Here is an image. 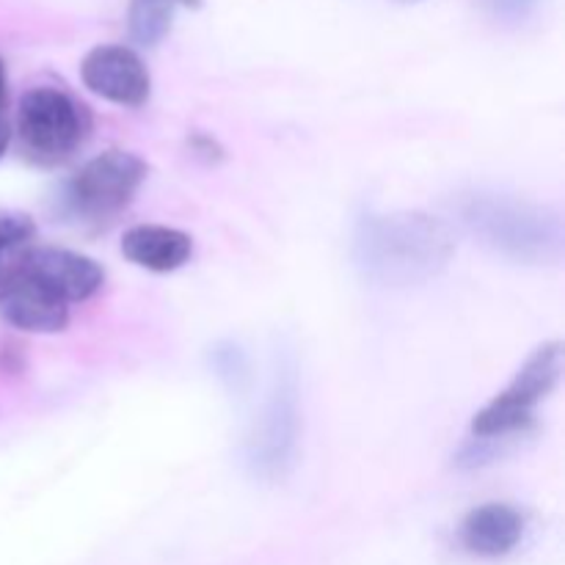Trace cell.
I'll return each instance as SVG.
<instances>
[{"instance_id": "cell-1", "label": "cell", "mask_w": 565, "mask_h": 565, "mask_svg": "<svg viewBox=\"0 0 565 565\" xmlns=\"http://www.w3.org/2000/svg\"><path fill=\"white\" fill-rule=\"evenodd\" d=\"M456 254L450 224L423 210L370 213L353 235V259L364 279L412 287L436 279Z\"/></svg>"}, {"instance_id": "cell-2", "label": "cell", "mask_w": 565, "mask_h": 565, "mask_svg": "<svg viewBox=\"0 0 565 565\" xmlns=\"http://www.w3.org/2000/svg\"><path fill=\"white\" fill-rule=\"evenodd\" d=\"M461 224L516 263H552L563 252V221L555 210L502 193H469L458 202Z\"/></svg>"}, {"instance_id": "cell-3", "label": "cell", "mask_w": 565, "mask_h": 565, "mask_svg": "<svg viewBox=\"0 0 565 565\" xmlns=\"http://www.w3.org/2000/svg\"><path fill=\"white\" fill-rule=\"evenodd\" d=\"M298 434H301V408H298L296 367L287 359H279L263 412L246 441V463L254 478L268 483L285 480L296 467Z\"/></svg>"}, {"instance_id": "cell-4", "label": "cell", "mask_w": 565, "mask_h": 565, "mask_svg": "<svg viewBox=\"0 0 565 565\" xmlns=\"http://www.w3.org/2000/svg\"><path fill=\"white\" fill-rule=\"evenodd\" d=\"M88 114L83 105L58 88L39 86L22 94L17 108V136L28 158L36 163H61L70 158L88 132Z\"/></svg>"}, {"instance_id": "cell-5", "label": "cell", "mask_w": 565, "mask_h": 565, "mask_svg": "<svg viewBox=\"0 0 565 565\" xmlns=\"http://www.w3.org/2000/svg\"><path fill=\"white\" fill-rule=\"evenodd\" d=\"M563 375V345L546 342L530 353L527 362L508 384L505 392L480 408L472 419V434L478 439H508L519 434L533 417L535 406L550 395Z\"/></svg>"}, {"instance_id": "cell-6", "label": "cell", "mask_w": 565, "mask_h": 565, "mask_svg": "<svg viewBox=\"0 0 565 565\" xmlns=\"http://www.w3.org/2000/svg\"><path fill=\"white\" fill-rule=\"evenodd\" d=\"M147 163L125 149H108L88 160L66 185V202L86 218H108L130 204L141 182L147 180Z\"/></svg>"}, {"instance_id": "cell-7", "label": "cell", "mask_w": 565, "mask_h": 565, "mask_svg": "<svg viewBox=\"0 0 565 565\" xmlns=\"http://www.w3.org/2000/svg\"><path fill=\"white\" fill-rule=\"evenodd\" d=\"M81 77L88 92L125 108H138L152 92L147 64L125 44H99L88 50L81 64Z\"/></svg>"}, {"instance_id": "cell-8", "label": "cell", "mask_w": 565, "mask_h": 565, "mask_svg": "<svg viewBox=\"0 0 565 565\" xmlns=\"http://www.w3.org/2000/svg\"><path fill=\"white\" fill-rule=\"evenodd\" d=\"M14 268L31 276L33 281H39L44 290L58 296L64 303L86 301L105 281L103 268L92 257L53 246L28 248Z\"/></svg>"}, {"instance_id": "cell-9", "label": "cell", "mask_w": 565, "mask_h": 565, "mask_svg": "<svg viewBox=\"0 0 565 565\" xmlns=\"http://www.w3.org/2000/svg\"><path fill=\"white\" fill-rule=\"evenodd\" d=\"M0 315L14 329L33 331V334H53L66 326L70 307L58 296L44 290L39 281H33L31 276L11 268L0 276Z\"/></svg>"}, {"instance_id": "cell-10", "label": "cell", "mask_w": 565, "mask_h": 565, "mask_svg": "<svg viewBox=\"0 0 565 565\" xmlns=\"http://www.w3.org/2000/svg\"><path fill=\"white\" fill-rule=\"evenodd\" d=\"M524 535V516L505 502H486L469 511L461 524V541L472 555L502 557L516 550Z\"/></svg>"}, {"instance_id": "cell-11", "label": "cell", "mask_w": 565, "mask_h": 565, "mask_svg": "<svg viewBox=\"0 0 565 565\" xmlns=\"http://www.w3.org/2000/svg\"><path fill=\"white\" fill-rule=\"evenodd\" d=\"M121 254L138 268H147L152 274H169L182 268L193 254L191 235L171 226L141 224L132 226L121 237Z\"/></svg>"}, {"instance_id": "cell-12", "label": "cell", "mask_w": 565, "mask_h": 565, "mask_svg": "<svg viewBox=\"0 0 565 565\" xmlns=\"http://www.w3.org/2000/svg\"><path fill=\"white\" fill-rule=\"evenodd\" d=\"M202 9V0H130L127 33L141 47H158L174 25L177 9Z\"/></svg>"}, {"instance_id": "cell-13", "label": "cell", "mask_w": 565, "mask_h": 565, "mask_svg": "<svg viewBox=\"0 0 565 565\" xmlns=\"http://www.w3.org/2000/svg\"><path fill=\"white\" fill-rule=\"evenodd\" d=\"M33 237H36V224L25 213L0 215V276L20 263Z\"/></svg>"}, {"instance_id": "cell-14", "label": "cell", "mask_w": 565, "mask_h": 565, "mask_svg": "<svg viewBox=\"0 0 565 565\" xmlns=\"http://www.w3.org/2000/svg\"><path fill=\"white\" fill-rule=\"evenodd\" d=\"M213 364L215 370H218L221 379H224L230 386H235V390H241L243 381L248 379V364L241 348L218 345L213 351Z\"/></svg>"}, {"instance_id": "cell-15", "label": "cell", "mask_w": 565, "mask_h": 565, "mask_svg": "<svg viewBox=\"0 0 565 565\" xmlns=\"http://www.w3.org/2000/svg\"><path fill=\"white\" fill-rule=\"evenodd\" d=\"M533 0H491V9L502 17H519L530 9Z\"/></svg>"}, {"instance_id": "cell-16", "label": "cell", "mask_w": 565, "mask_h": 565, "mask_svg": "<svg viewBox=\"0 0 565 565\" xmlns=\"http://www.w3.org/2000/svg\"><path fill=\"white\" fill-rule=\"evenodd\" d=\"M11 141V130H9V121L3 119V114H0V158H3L6 147H9Z\"/></svg>"}, {"instance_id": "cell-17", "label": "cell", "mask_w": 565, "mask_h": 565, "mask_svg": "<svg viewBox=\"0 0 565 565\" xmlns=\"http://www.w3.org/2000/svg\"><path fill=\"white\" fill-rule=\"evenodd\" d=\"M3 103H6V70H3V61H0V114H3Z\"/></svg>"}, {"instance_id": "cell-18", "label": "cell", "mask_w": 565, "mask_h": 565, "mask_svg": "<svg viewBox=\"0 0 565 565\" xmlns=\"http://www.w3.org/2000/svg\"><path fill=\"white\" fill-rule=\"evenodd\" d=\"M397 3H419V0H397Z\"/></svg>"}]
</instances>
